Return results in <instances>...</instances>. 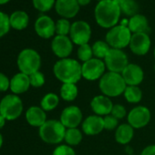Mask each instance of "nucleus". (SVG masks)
Segmentation results:
<instances>
[{
  "label": "nucleus",
  "instance_id": "obj_1",
  "mask_svg": "<svg viewBox=\"0 0 155 155\" xmlns=\"http://www.w3.org/2000/svg\"><path fill=\"white\" fill-rule=\"evenodd\" d=\"M53 73L57 79L62 82V84H77V82L82 78L81 64L79 60L74 58H61L55 63L53 67Z\"/></svg>",
  "mask_w": 155,
  "mask_h": 155
},
{
  "label": "nucleus",
  "instance_id": "obj_2",
  "mask_svg": "<svg viewBox=\"0 0 155 155\" xmlns=\"http://www.w3.org/2000/svg\"><path fill=\"white\" fill-rule=\"evenodd\" d=\"M121 11L120 5L112 0L99 2L94 9V17L97 24L103 28H112L120 21Z\"/></svg>",
  "mask_w": 155,
  "mask_h": 155
},
{
  "label": "nucleus",
  "instance_id": "obj_3",
  "mask_svg": "<svg viewBox=\"0 0 155 155\" xmlns=\"http://www.w3.org/2000/svg\"><path fill=\"white\" fill-rule=\"evenodd\" d=\"M127 84L120 73L107 72L99 81V88L101 93L109 98H115L123 95Z\"/></svg>",
  "mask_w": 155,
  "mask_h": 155
},
{
  "label": "nucleus",
  "instance_id": "obj_4",
  "mask_svg": "<svg viewBox=\"0 0 155 155\" xmlns=\"http://www.w3.org/2000/svg\"><path fill=\"white\" fill-rule=\"evenodd\" d=\"M65 126L58 120H48L39 128V137L48 144H58L64 140Z\"/></svg>",
  "mask_w": 155,
  "mask_h": 155
},
{
  "label": "nucleus",
  "instance_id": "obj_5",
  "mask_svg": "<svg viewBox=\"0 0 155 155\" xmlns=\"http://www.w3.org/2000/svg\"><path fill=\"white\" fill-rule=\"evenodd\" d=\"M17 63L20 72L30 76L31 74L39 71L41 67V57L35 49L25 48L19 53Z\"/></svg>",
  "mask_w": 155,
  "mask_h": 155
},
{
  "label": "nucleus",
  "instance_id": "obj_6",
  "mask_svg": "<svg viewBox=\"0 0 155 155\" xmlns=\"http://www.w3.org/2000/svg\"><path fill=\"white\" fill-rule=\"evenodd\" d=\"M132 33L128 27L121 25H117L110 28L106 34V42L111 48L123 49L126 47H129Z\"/></svg>",
  "mask_w": 155,
  "mask_h": 155
},
{
  "label": "nucleus",
  "instance_id": "obj_7",
  "mask_svg": "<svg viewBox=\"0 0 155 155\" xmlns=\"http://www.w3.org/2000/svg\"><path fill=\"white\" fill-rule=\"evenodd\" d=\"M23 111L21 99L16 94L5 96L0 101V114L8 120L18 119Z\"/></svg>",
  "mask_w": 155,
  "mask_h": 155
},
{
  "label": "nucleus",
  "instance_id": "obj_8",
  "mask_svg": "<svg viewBox=\"0 0 155 155\" xmlns=\"http://www.w3.org/2000/svg\"><path fill=\"white\" fill-rule=\"evenodd\" d=\"M106 68L110 72L121 73L129 64L127 54L122 49L110 48L104 58Z\"/></svg>",
  "mask_w": 155,
  "mask_h": 155
},
{
  "label": "nucleus",
  "instance_id": "obj_9",
  "mask_svg": "<svg viewBox=\"0 0 155 155\" xmlns=\"http://www.w3.org/2000/svg\"><path fill=\"white\" fill-rule=\"evenodd\" d=\"M69 38L73 44L81 46L88 44L91 38V28L84 20H78L71 24Z\"/></svg>",
  "mask_w": 155,
  "mask_h": 155
},
{
  "label": "nucleus",
  "instance_id": "obj_10",
  "mask_svg": "<svg viewBox=\"0 0 155 155\" xmlns=\"http://www.w3.org/2000/svg\"><path fill=\"white\" fill-rule=\"evenodd\" d=\"M105 70L106 65L104 60L96 58H93L81 65L82 78L89 81L101 80V78L105 74Z\"/></svg>",
  "mask_w": 155,
  "mask_h": 155
},
{
  "label": "nucleus",
  "instance_id": "obj_11",
  "mask_svg": "<svg viewBox=\"0 0 155 155\" xmlns=\"http://www.w3.org/2000/svg\"><path fill=\"white\" fill-rule=\"evenodd\" d=\"M151 114L150 110L145 106H136L127 114V120L133 129H141L147 126L150 120Z\"/></svg>",
  "mask_w": 155,
  "mask_h": 155
},
{
  "label": "nucleus",
  "instance_id": "obj_12",
  "mask_svg": "<svg viewBox=\"0 0 155 155\" xmlns=\"http://www.w3.org/2000/svg\"><path fill=\"white\" fill-rule=\"evenodd\" d=\"M59 120L66 129L78 128L83 121V114L78 106L70 105L62 110Z\"/></svg>",
  "mask_w": 155,
  "mask_h": 155
},
{
  "label": "nucleus",
  "instance_id": "obj_13",
  "mask_svg": "<svg viewBox=\"0 0 155 155\" xmlns=\"http://www.w3.org/2000/svg\"><path fill=\"white\" fill-rule=\"evenodd\" d=\"M151 46V41L149 34L147 33H136L132 34L129 48L130 51L137 56L146 55Z\"/></svg>",
  "mask_w": 155,
  "mask_h": 155
},
{
  "label": "nucleus",
  "instance_id": "obj_14",
  "mask_svg": "<svg viewBox=\"0 0 155 155\" xmlns=\"http://www.w3.org/2000/svg\"><path fill=\"white\" fill-rule=\"evenodd\" d=\"M51 49L59 59L67 58L72 53L73 42L68 36L57 35L51 42Z\"/></svg>",
  "mask_w": 155,
  "mask_h": 155
},
{
  "label": "nucleus",
  "instance_id": "obj_15",
  "mask_svg": "<svg viewBox=\"0 0 155 155\" xmlns=\"http://www.w3.org/2000/svg\"><path fill=\"white\" fill-rule=\"evenodd\" d=\"M120 74L127 86H139L144 80L143 69L134 63H129Z\"/></svg>",
  "mask_w": 155,
  "mask_h": 155
},
{
  "label": "nucleus",
  "instance_id": "obj_16",
  "mask_svg": "<svg viewBox=\"0 0 155 155\" xmlns=\"http://www.w3.org/2000/svg\"><path fill=\"white\" fill-rule=\"evenodd\" d=\"M55 9L61 18H73L81 9L77 0H56Z\"/></svg>",
  "mask_w": 155,
  "mask_h": 155
},
{
  "label": "nucleus",
  "instance_id": "obj_17",
  "mask_svg": "<svg viewBox=\"0 0 155 155\" xmlns=\"http://www.w3.org/2000/svg\"><path fill=\"white\" fill-rule=\"evenodd\" d=\"M35 31L40 38L48 39L56 33V23L48 16H40L35 22Z\"/></svg>",
  "mask_w": 155,
  "mask_h": 155
},
{
  "label": "nucleus",
  "instance_id": "obj_18",
  "mask_svg": "<svg viewBox=\"0 0 155 155\" xmlns=\"http://www.w3.org/2000/svg\"><path fill=\"white\" fill-rule=\"evenodd\" d=\"M104 130L103 117L93 114L85 118L81 123V130L89 136H95L102 132Z\"/></svg>",
  "mask_w": 155,
  "mask_h": 155
},
{
  "label": "nucleus",
  "instance_id": "obj_19",
  "mask_svg": "<svg viewBox=\"0 0 155 155\" xmlns=\"http://www.w3.org/2000/svg\"><path fill=\"white\" fill-rule=\"evenodd\" d=\"M113 105L114 104L112 103L110 98L103 94L93 97L91 101V108L94 112V114L101 117L110 115L111 113Z\"/></svg>",
  "mask_w": 155,
  "mask_h": 155
},
{
  "label": "nucleus",
  "instance_id": "obj_20",
  "mask_svg": "<svg viewBox=\"0 0 155 155\" xmlns=\"http://www.w3.org/2000/svg\"><path fill=\"white\" fill-rule=\"evenodd\" d=\"M26 120L30 126L40 128L48 120L46 111L38 106H32L26 112Z\"/></svg>",
  "mask_w": 155,
  "mask_h": 155
},
{
  "label": "nucleus",
  "instance_id": "obj_21",
  "mask_svg": "<svg viewBox=\"0 0 155 155\" xmlns=\"http://www.w3.org/2000/svg\"><path fill=\"white\" fill-rule=\"evenodd\" d=\"M29 76L19 72L16 74L10 80V87L9 89L14 94H21L26 92L30 87Z\"/></svg>",
  "mask_w": 155,
  "mask_h": 155
},
{
  "label": "nucleus",
  "instance_id": "obj_22",
  "mask_svg": "<svg viewBox=\"0 0 155 155\" xmlns=\"http://www.w3.org/2000/svg\"><path fill=\"white\" fill-rule=\"evenodd\" d=\"M129 29L132 34L136 33H147L150 30L149 22L144 15L137 14L129 19Z\"/></svg>",
  "mask_w": 155,
  "mask_h": 155
},
{
  "label": "nucleus",
  "instance_id": "obj_23",
  "mask_svg": "<svg viewBox=\"0 0 155 155\" xmlns=\"http://www.w3.org/2000/svg\"><path fill=\"white\" fill-rule=\"evenodd\" d=\"M134 137V129L129 123H122L115 130L114 138L116 142L121 145L130 143Z\"/></svg>",
  "mask_w": 155,
  "mask_h": 155
},
{
  "label": "nucleus",
  "instance_id": "obj_24",
  "mask_svg": "<svg viewBox=\"0 0 155 155\" xmlns=\"http://www.w3.org/2000/svg\"><path fill=\"white\" fill-rule=\"evenodd\" d=\"M10 26L14 29L17 30H23L25 29L29 22L28 15L22 10H18L13 12L9 17Z\"/></svg>",
  "mask_w": 155,
  "mask_h": 155
},
{
  "label": "nucleus",
  "instance_id": "obj_25",
  "mask_svg": "<svg viewBox=\"0 0 155 155\" xmlns=\"http://www.w3.org/2000/svg\"><path fill=\"white\" fill-rule=\"evenodd\" d=\"M83 139V133L82 130H81L79 128H71L67 129L65 133L64 140L67 145L74 147L79 145Z\"/></svg>",
  "mask_w": 155,
  "mask_h": 155
},
{
  "label": "nucleus",
  "instance_id": "obj_26",
  "mask_svg": "<svg viewBox=\"0 0 155 155\" xmlns=\"http://www.w3.org/2000/svg\"><path fill=\"white\" fill-rule=\"evenodd\" d=\"M79 95V90L76 84L64 83L60 88V97L65 101H73Z\"/></svg>",
  "mask_w": 155,
  "mask_h": 155
},
{
  "label": "nucleus",
  "instance_id": "obj_27",
  "mask_svg": "<svg viewBox=\"0 0 155 155\" xmlns=\"http://www.w3.org/2000/svg\"><path fill=\"white\" fill-rule=\"evenodd\" d=\"M123 96L127 102L136 104L139 103L142 99V91L139 86H127Z\"/></svg>",
  "mask_w": 155,
  "mask_h": 155
},
{
  "label": "nucleus",
  "instance_id": "obj_28",
  "mask_svg": "<svg viewBox=\"0 0 155 155\" xmlns=\"http://www.w3.org/2000/svg\"><path fill=\"white\" fill-rule=\"evenodd\" d=\"M59 103V97L56 93H47L40 101V107L45 111H51L55 110Z\"/></svg>",
  "mask_w": 155,
  "mask_h": 155
},
{
  "label": "nucleus",
  "instance_id": "obj_29",
  "mask_svg": "<svg viewBox=\"0 0 155 155\" xmlns=\"http://www.w3.org/2000/svg\"><path fill=\"white\" fill-rule=\"evenodd\" d=\"M91 47H92L94 58H99V59H103V60L105 57L107 56L108 52L110 51V49L111 48L106 41H102V40L96 41Z\"/></svg>",
  "mask_w": 155,
  "mask_h": 155
},
{
  "label": "nucleus",
  "instance_id": "obj_30",
  "mask_svg": "<svg viewBox=\"0 0 155 155\" xmlns=\"http://www.w3.org/2000/svg\"><path fill=\"white\" fill-rule=\"evenodd\" d=\"M120 8L121 13L130 18L139 14L138 12L140 10L139 5L135 0H125L121 5H120Z\"/></svg>",
  "mask_w": 155,
  "mask_h": 155
},
{
  "label": "nucleus",
  "instance_id": "obj_31",
  "mask_svg": "<svg viewBox=\"0 0 155 155\" xmlns=\"http://www.w3.org/2000/svg\"><path fill=\"white\" fill-rule=\"evenodd\" d=\"M77 56L80 61H82L83 63L86 61H89L90 59L93 58V51H92V47L88 43L84 44L79 47L77 51Z\"/></svg>",
  "mask_w": 155,
  "mask_h": 155
},
{
  "label": "nucleus",
  "instance_id": "obj_32",
  "mask_svg": "<svg viewBox=\"0 0 155 155\" xmlns=\"http://www.w3.org/2000/svg\"><path fill=\"white\" fill-rule=\"evenodd\" d=\"M71 24L68 19L60 18L56 22V34L58 36H68L70 32Z\"/></svg>",
  "mask_w": 155,
  "mask_h": 155
},
{
  "label": "nucleus",
  "instance_id": "obj_33",
  "mask_svg": "<svg viewBox=\"0 0 155 155\" xmlns=\"http://www.w3.org/2000/svg\"><path fill=\"white\" fill-rule=\"evenodd\" d=\"M34 8L40 12H48L55 7L56 0H32Z\"/></svg>",
  "mask_w": 155,
  "mask_h": 155
},
{
  "label": "nucleus",
  "instance_id": "obj_34",
  "mask_svg": "<svg viewBox=\"0 0 155 155\" xmlns=\"http://www.w3.org/2000/svg\"><path fill=\"white\" fill-rule=\"evenodd\" d=\"M10 21L9 17L4 12L0 11V38H2L6 34L8 33L10 29Z\"/></svg>",
  "mask_w": 155,
  "mask_h": 155
},
{
  "label": "nucleus",
  "instance_id": "obj_35",
  "mask_svg": "<svg viewBox=\"0 0 155 155\" xmlns=\"http://www.w3.org/2000/svg\"><path fill=\"white\" fill-rule=\"evenodd\" d=\"M30 85L34 88H40L45 84V76L42 72L37 71L29 76Z\"/></svg>",
  "mask_w": 155,
  "mask_h": 155
},
{
  "label": "nucleus",
  "instance_id": "obj_36",
  "mask_svg": "<svg viewBox=\"0 0 155 155\" xmlns=\"http://www.w3.org/2000/svg\"><path fill=\"white\" fill-rule=\"evenodd\" d=\"M52 155H77L73 147L67 144H61L56 147L53 150Z\"/></svg>",
  "mask_w": 155,
  "mask_h": 155
},
{
  "label": "nucleus",
  "instance_id": "obj_37",
  "mask_svg": "<svg viewBox=\"0 0 155 155\" xmlns=\"http://www.w3.org/2000/svg\"><path fill=\"white\" fill-rule=\"evenodd\" d=\"M103 121H104V130H116L119 126V120L116 119L111 114L103 117Z\"/></svg>",
  "mask_w": 155,
  "mask_h": 155
},
{
  "label": "nucleus",
  "instance_id": "obj_38",
  "mask_svg": "<svg viewBox=\"0 0 155 155\" xmlns=\"http://www.w3.org/2000/svg\"><path fill=\"white\" fill-rule=\"evenodd\" d=\"M110 114L112 116H114L116 119L121 120L125 116H127V110H126V108L123 105H121V104H114Z\"/></svg>",
  "mask_w": 155,
  "mask_h": 155
},
{
  "label": "nucleus",
  "instance_id": "obj_39",
  "mask_svg": "<svg viewBox=\"0 0 155 155\" xmlns=\"http://www.w3.org/2000/svg\"><path fill=\"white\" fill-rule=\"evenodd\" d=\"M10 87V81L8 80V78L0 72V92L2 91H7L8 89Z\"/></svg>",
  "mask_w": 155,
  "mask_h": 155
},
{
  "label": "nucleus",
  "instance_id": "obj_40",
  "mask_svg": "<svg viewBox=\"0 0 155 155\" xmlns=\"http://www.w3.org/2000/svg\"><path fill=\"white\" fill-rule=\"evenodd\" d=\"M140 155H155V144L146 146L140 152Z\"/></svg>",
  "mask_w": 155,
  "mask_h": 155
},
{
  "label": "nucleus",
  "instance_id": "obj_41",
  "mask_svg": "<svg viewBox=\"0 0 155 155\" xmlns=\"http://www.w3.org/2000/svg\"><path fill=\"white\" fill-rule=\"evenodd\" d=\"M77 1H78V3H79V5L81 7H85V6H87V5H89L91 3V0H77Z\"/></svg>",
  "mask_w": 155,
  "mask_h": 155
},
{
  "label": "nucleus",
  "instance_id": "obj_42",
  "mask_svg": "<svg viewBox=\"0 0 155 155\" xmlns=\"http://www.w3.org/2000/svg\"><path fill=\"white\" fill-rule=\"evenodd\" d=\"M5 122H6V119L0 114V129H2L5 125Z\"/></svg>",
  "mask_w": 155,
  "mask_h": 155
},
{
  "label": "nucleus",
  "instance_id": "obj_43",
  "mask_svg": "<svg viewBox=\"0 0 155 155\" xmlns=\"http://www.w3.org/2000/svg\"><path fill=\"white\" fill-rule=\"evenodd\" d=\"M112 1H114L115 3H117L118 5H121L125 0H112Z\"/></svg>",
  "mask_w": 155,
  "mask_h": 155
},
{
  "label": "nucleus",
  "instance_id": "obj_44",
  "mask_svg": "<svg viewBox=\"0 0 155 155\" xmlns=\"http://www.w3.org/2000/svg\"><path fill=\"white\" fill-rule=\"evenodd\" d=\"M10 0H0V5H5L7 3H8Z\"/></svg>",
  "mask_w": 155,
  "mask_h": 155
},
{
  "label": "nucleus",
  "instance_id": "obj_45",
  "mask_svg": "<svg viewBox=\"0 0 155 155\" xmlns=\"http://www.w3.org/2000/svg\"><path fill=\"white\" fill-rule=\"evenodd\" d=\"M2 144H3V137H2L1 133H0V148L2 147Z\"/></svg>",
  "mask_w": 155,
  "mask_h": 155
},
{
  "label": "nucleus",
  "instance_id": "obj_46",
  "mask_svg": "<svg viewBox=\"0 0 155 155\" xmlns=\"http://www.w3.org/2000/svg\"><path fill=\"white\" fill-rule=\"evenodd\" d=\"M153 54H154V58H155V48H154V52H153Z\"/></svg>",
  "mask_w": 155,
  "mask_h": 155
},
{
  "label": "nucleus",
  "instance_id": "obj_47",
  "mask_svg": "<svg viewBox=\"0 0 155 155\" xmlns=\"http://www.w3.org/2000/svg\"><path fill=\"white\" fill-rule=\"evenodd\" d=\"M98 1H99V2H101V1H104V0H98Z\"/></svg>",
  "mask_w": 155,
  "mask_h": 155
},
{
  "label": "nucleus",
  "instance_id": "obj_48",
  "mask_svg": "<svg viewBox=\"0 0 155 155\" xmlns=\"http://www.w3.org/2000/svg\"><path fill=\"white\" fill-rule=\"evenodd\" d=\"M154 70H155V65H154Z\"/></svg>",
  "mask_w": 155,
  "mask_h": 155
},
{
  "label": "nucleus",
  "instance_id": "obj_49",
  "mask_svg": "<svg viewBox=\"0 0 155 155\" xmlns=\"http://www.w3.org/2000/svg\"><path fill=\"white\" fill-rule=\"evenodd\" d=\"M130 155H135V154H130Z\"/></svg>",
  "mask_w": 155,
  "mask_h": 155
}]
</instances>
